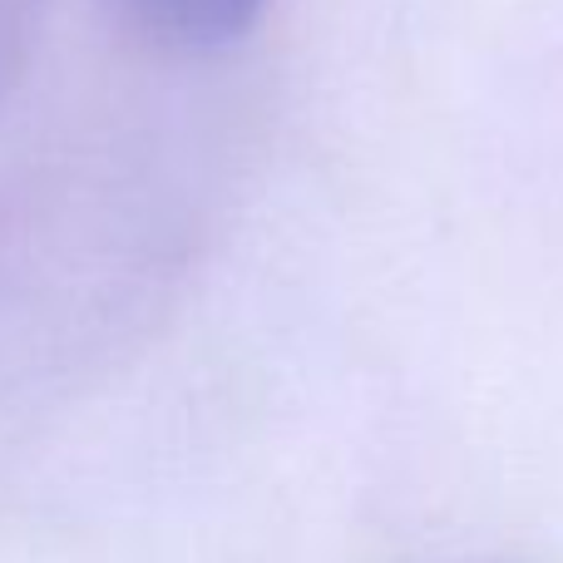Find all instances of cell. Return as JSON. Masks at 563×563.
Segmentation results:
<instances>
[{
    "label": "cell",
    "mask_w": 563,
    "mask_h": 563,
    "mask_svg": "<svg viewBox=\"0 0 563 563\" xmlns=\"http://www.w3.org/2000/svg\"><path fill=\"white\" fill-rule=\"evenodd\" d=\"M129 5L158 40L208 49L247 35L267 10V0H129Z\"/></svg>",
    "instance_id": "cell-1"
}]
</instances>
